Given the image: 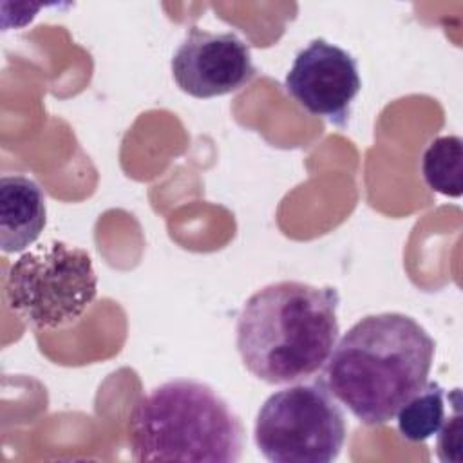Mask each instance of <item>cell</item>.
<instances>
[{"label": "cell", "instance_id": "obj_3", "mask_svg": "<svg viewBox=\"0 0 463 463\" xmlns=\"http://www.w3.org/2000/svg\"><path fill=\"white\" fill-rule=\"evenodd\" d=\"M128 441L136 461L233 463L242 450V425L210 385L179 378L134 405Z\"/></svg>", "mask_w": 463, "mask_h": 463}, {"label": "cell", "instance_id": "obj_1", "mask_svg": "<svg viewBox=\"0 0 463 463\" xmlns=\"http://www.w3.org/2000/svg\"><path fill=\"white\" fill-rule=\"evenodd\" d=\"M434 351L412 317L367 315L335 344L320 380L362 423L383 425L429 382Z\"/></svg>", "mask_w": 463, "mask_h": 463}, {"label": "cell", "instance_id": "obj_11", "mask_svg": "<svg viewBox=\"0 0 463 463\" xmlns=\"http://www.w3.org/2000/svg\"><path fill=\"white\" fill-rule=\"evenodd\" d=\"M438 456L441 461H459L461 449V392L456 396L452 403V414L445 418L439 432H438Z\"/></svg>", "mask_w": 463, "mask_h": 463}, {"label": "cell", "instance_id": "obj_9", "mask_svg": "<svg viewBox=\"0 0 463 463\" xmlns=\"http://www.w3.org/2000/svg\"><path fill=\"white\" fill-rule=\"evenodd\" d=\"M447 392L438 382H427L396 412V427L407 441H425L439 432L445 412Z\"/></svg>", "mask_w": 463, "mask_h": 463}, {"label": "cell", "instance_id": "obj_6", "mask_svg": "<svg viewBox=\"0 0 463 463\" xmlns=\"http://www.w3.org/2000/svg\"><path fill=\"white\" fill-rule=\"evenodd\" d=\"M284 87L309 114L344 127L362 89V80L358 63L347 51L317 38L295 56Z\"/></svg>", "mask_w": 463, "mask_h": 463}, {"label": "cell", "instance_id": "obj_10", "mask_svg": "<svg viewBox=\"0 0 463 463\" xmlns=\"http://www.w3.org/2000/svg\"><path fill=\"white\" fill-rule=\"evenodd\" d=\"M463 141L459 136L432 139L421 156V175L429 188L447 197H459Z\"/></svg>", "mask_w": 463, "mask_h": 463}, {"label": "cell", "instance_id": "obj_7", "mask_svg": "<svg viewBox=\"0 0 463 463\" xmlns=\"http://www.w3.org/2000/svg\"><path fill=\"white\" fill-rule=\"evenodd\" d=\"M177 87L194 98L235 92L253 80L257 67L248 43L235 33H208L190 27L172 56Z\"/></svg>", "mask_w": 463, "mask_h": 463}, {"label": "cell", "instance_id": "obj_4", "mask_svg": "<svg viewBox=\"0 0 463 463\" xmlns=\"http://www.w3.org/2000/svg\"><path fill=\"white\" fill-rule=\"evenodd\" d=\"M98 295L90 255L63 241H47L20 255L7 271L9 307L40 329L78 320Z\"/></svg>", "mask_w": 463, "mask_h": 463}, {"label": "cell", "instance_id": "obj_2", "mask_svg": "<svg viewBox=\"0 0 463 463\" xmlns=\"http://www.w3.org/2000/svg\"><path fill=\"white\" fill-rule=\"evenodd\" d=\"M338 300L335 288L298 280H280L255 291L235 326L244 367L271 385L317 374L338 340Z\"/></svg>", "mask_w": 463, "mask_h": 463}, {"label": "cell", "instance_id": "obj_5", "mask_svg": "<svg viewBox=\"0 0 463 463\" xmlns=\"http://www.w3.org/2000/svg\"><path fill=\"white\" fill-rule=\"evenodd\" d=\"M345 418L333 394L317 380L268 396L255 418L253 438L271 463H329L345 443Z\"/></svg>", "mask_w": 463, "mask_h": 463}, {"label": "cell", "instance_id": "obj_8", "mask_svg": "<svg viewBox=\"0 0 463 463\" xmlns=\"http://www.w3.org/2000/svg\"><path fill=\"white\" fill-rule=\"evenodd\" d=\"M47 224L45 194L27 175H2L0 179V248L18 253L36 242Z\"/></svg>", "mask_w": 463, "mask_h": 463}]
</instances>
